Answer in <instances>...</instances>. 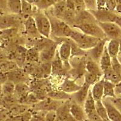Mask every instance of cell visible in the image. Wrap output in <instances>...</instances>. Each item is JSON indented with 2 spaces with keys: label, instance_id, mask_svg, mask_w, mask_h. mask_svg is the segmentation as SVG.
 <instances>
[{
  "label": "cell",
  "instance_id": "cell-31",
  "mask_svg": "<svg viewBox=\"0 0 121 121\" xmlns=\"http://www.w3.org/2000/svg\"><path fill=\"white\" fill-rule=\"evenodd\" d=\"M95 107H96V110L97 113L102 119L103 121L108 120L107 110H106L105 107L102 102V100H96L95 102Z\"/></svg>",
  "mask_w": 121,
  "mask_h": 121
},
{
  "label": "cell",
  "instance_id": "cell-25",
  "mask_svg": "<svg viewBox=\"0 0 121 121\" xmlns=\"http://www.w3.org/2000/svg\"><path fill=\"white\" fill-rule=\"evenodd\" d=\"M30 88L25 82L18 83L15 84V90L14 95L18 96L20 99L24 100L27 95L29 93Z\"/></svg>",
  "mask_w": 121,
  "mask_h": 121
},
{
  "label": "cell",
  "instance_id": "cell-50",
  "mask_svg": "<svg viewBox=\"0 0 121 121\" xmlns=\"http://www.w3.org/2000/svg\"><path fill=\"white\" fill-rule=\"evenodd\" d=\"M117 58H118L119 60V61L121 62V54H119V55L117 56Z\"/></svg>",
  "mask_w": 121,
  "mask_h": 121
},
{
  "label": "cell",
  "instance_id": "cell-7",
  "mask_svg": "<svg viewBox=\"0 0 121 121\" xmlns=\"http://www.w3.org/2000/svg\"><path fill=\"white\" fill-rule=\"evenodd\" d=\"M98 22H115L119 14L116 11H111L107 9L89 10Z\"/></svg>",
  "mask_w": 121,
  "mask_h": 121
},
{
  "label": "cell",
  "instance_id": "cell-5",
  "mask_svg": "<svg viewBox=\"0 0 121 121\" xmlns=\"http://www.w3.org/2000/svg\"><path fill=\"white\" fill-rule=\"evenodd\" d=\"M65 101L56 100L49 98L43 99L33 105V111L48 112L50 110L56 111L57 109L62 105Z\"/></svg>",
  "mask_w": 121,
  "mask_h": 121
},
{
  "label": "cell",
  "instance_id": "cell-20",
  "mask_svg": "<svg viewBox=\"0 0 121 121\" xmlns=\"http://www.w3.org/2000/svg\"><path fill=\"white\" fill-rule=\"evenodd\" d=\"M111 62H112V58H111L108 52L107 45H105L104 50V53L101 58H100L99 62L100 69H101L103 73L107 71V70L112 69V63H111Z\"/></svg>",
  "mask_w": 121,
  "mask_h": 121
},
{
  "label": "cell",
  "instance_id": "cell-44",
  "mask_svg": "<svg viewBox=\"0 0 121 121\" xmlns=\"http://www.w3.org/2000/svg\"><path fill=\"white\" fill-rule=\"evenodd\" d=\"M106 1L107 0H96L97 9H105Z\"/></svg>",
  "mask_w": 121,
  "mask_h": 121
},
{
  "label": "cell",
  "instance_id": "cell-15",
  "mask_svg": "<svg viewBox=\"0 0 121 121\" xmlns=\"http://www.w3.org/2000/svg\"><path fill=\"white\" fill-rule=\"evenodd\" d=\"M25 32L31 37H41L36 26V21L33 16L27 17L24 22Z\"/></svg>",
  "mask_w": 121,
  "mask_h": 121
},
{
  "label": "cell",
  "instance_id": "cell-21",
  "mask_svg": "<svg viewBox=\"0 0 121 121\" xmlns=\"http://www.w3.org/2000/svg\"><path fill=\"white\" fill-rule=\"evenodd\" d=\"M85 69L88 73L103 76V72L100 69L99 64L88 58L85 64Z\"/></svg>",
  "mask_w": 121,
  "mask_h": 121
},
{
  "label": "cell",
  "instance_id": "cell-10",
  "mask_svg": "<svg viewBox=\"0 0 121 121\" xmlns=\"http://www.w3.org/2000/svg\"><path fill=\"white\" fill-rule=\"evenodd\" d=\"M102 102L107 112L108 118L110 121H121V113L108 98H104Z\"/></svg>",
  "mask_w": 121,
  "mask_h": 121
},
{
  "label": "cell",
  "instance_id": "cell-18",
  "mask_svg": "<svg viewBox=\"0 0 121 121\" xmlns=\"http://www.w3.org/2000/svg\"><path fill=\"white\" fill-rule=\"evenodd\" d=\"M105 79L103 77L93 85L91 89V94L95 101L102 100L104 97V85Z\"/></svg>",
  "mask_w": 121,
  "mask_h": 121
},
{
  "label": "cell",
  "instance_id": "cell-36",
  "mask_svg": "<svg viewBox=\"0 0 121 121\" xmlns=\"http://www.w3.org/2000/svg\"><path fill=\"white\" fill-rule=\"evenodd\" d=\"M47 112L33 111L32 116L29 121H44L45 113Z\"/></svg>",
  "mask_w": 121,
  "mask_h": 121
},
{
  "label": "cell",
  "instance_id": "cell-34",
  "mask_svg": "<svg viewBox=\"0 0 121 121\" xmlns=\"http://www.w3.org/2000/svg\"><path fill=\"white\" fill-rule=\"evenodd\" d=\"M33 12L32 4L28 3L26 0H21V14L24 16L30 17Z\"/></svg>",
  "mask_w": 121,
  "mask_h": 121
},
{
  "label": "cell",
  "instance_id": "cell-11",
  "mask_svg": "<svg viewBox=\"0 0 121 121\" xmlns=\"http://www.w3.org/2000/svg\"><path fill=\"white\" fill-rule=\"evenodd\" d=\"M58 50L59 56L64 63V65H68L69 60L72 55V47L69 40L62 42L59 45Z\"/></svg>",
  "mask_w": 121,
  "mask_h": 121
},
{
  "label": "cell",
  "instance_id": "cell-46",
  "mask_svg": "<svg viewBox=\"0 0 121 121\" xmlns=\"http://www.w3.org/2000/svg\"><path fill=\"white\" fill-rule=\"evenodd\" d=\"M114 91H115L116 96L121 95V81L119 82L116 85H115V87H114Z\"/></svg>",
  "mask_w": 121,
  "mask_h": 121
},
{
  "label": "cell",
  "instance_id": "cell-37",
  "mask_svg": "<svg viewBox=\"0 0 121 121\" xmlns=\"http://www.w3.org/2000/svg\"><path fill=\"white\" fill-rule=\"evenodd\" d=\"M112 69L116 73L121 74V63L117 57L112 58Z\"/></svg>",
  "mask_w": 121,
  "mask_h": 121
},
{
  "label": "cell",
  "instance_id": "cell-41",
  "mask_svg": "<svg viewBox=\"0 0 121 121\" xmlns=\"http://www.w3.org/2000/svg\"><path fill=\"white\" fill-rule=\"evenodd\" d=\"M116 7H117V6H116L115 0H107L105 9L111 11H116Z\"/></svg>",
  "mask_w": 121,
  "mask_h": 121
},
{
  "label": "cell",
  "instance_id": "cell-27",
  "mask_svg": "<svg viewBox=\"0 0 121 121\" xmlns=\"http://www.w3.org/2000/svg\"><path fill=\"white\" fill-rule=\"evenodd\" d=\"M26 62L37 63L40 61V53L35 47L29 48L26 52Z\"/></svg>",
  "mask_w": 121,
  "mask_h": 121
},
{
  "label": "cell",
  "instance_id": "cell-24",
  "mask_svg": "<svg viewBox=\"0 0 121 121\" xmlns=\"http://www.w3.org/2000/svg\"><path fill=\"white\" fill-rule=\"evenodd\" d=\"M103 78L106 81L116 85L121 81V74L116 73L113 69H110L104 72Z\"/></svg>",
  "mask_w": 121,
  "mask_h": 121
},
{
  "label": "cell",
  "instance_id": "cell-43",
  "mask_svg": "<svg viewBox=\"0 0 121 121\" xmlns=\"http://www.w3.org/2000/svg\"><path fill=\"white\" fill-rule=\"evenodd\" d=\"M9 80L7 73L0 71V84L3 85Z\"/></svg>",
  "mask_w": 121,
  "mask_h": 121
},
{
  "label": "cell",
  "instance_id": "cell-8",
  "mask_svg": "<svg viewBox=\"0 0 121 121\" xmlns=\"http://www.w3.org/2000/svg\"><path fill=\"white\" fill-rule=\"evenodd\" d=\"M58 48V43L51 40L43 49L39 52L41 62H51Z\"/></svg>",
  "mask_w": 121,
  "mask_h": 121
},
{
  "label": "cell",
  "instance_id": "cell-29",
  "mask_svg": "<svg viewBox=\"0 0 121 121\" xmlns=\"http://www.w3.org/2000/svg\"><path fill=\"white\" fill-rule=\"evenodd\" d=\"M115 85L105 80L104 85V98H116L114 91Z\"/></svg>",
  "mask_w": 121,
  "mask_h": 121
},
{
  "label": "cell",
  "instance_id": "cell-33",
  "mask_svg": "<svg viewBox=\"0 0 121 121\" xmlns=\"http://www.w3.org/2000/svg\"><path fill=\"white\" fill-rule=\"evenodd\" d=\"M103 76L97 75V74H92L87 72L84 75V82L85 84L89 85L90 87L93 86L95 84L99 81Z\"/></svg>",
  "mask_w": 121,
  "mask_h": 121
},
{
  "label": "cell",
  "instance_id": "cell-39",
  "mask_svg": "<svg viewBox=\"0 0 121 121\" xmlns=\"http://www.w3.org/2000/svg\"><path fill=\"white\" fill-rule=\"evenodd\" d=\"M56 112L55 110H50L46 112L44 121H56Z\"/></svg>",
  "mask_w": 121,
  "mask_h": 121
},
{
  "label": "cell",
  "instance_id": "cell-6",
  "mask_svg": "<svg viewBox=\"0 0 121 121\" xmlns=\"http://www.w3.org/2000/svg\"><path fill=\"white\" fill-rule=\"evenodd\" d=\"M108 39H119L121 38V28L114 22H98Z\"/></svg>",
  "mask_w": 121,
  "mask_h": 121
},
{
  "label": "cell",
  "instance_id": "cell-28",
  "mask_svg": "<svg viewBox=\"0 0 121 121\" xmlns=\"http://www.w3.org/2000/svg\"><path fill=\"white\" fill-rule=\"evenodd\" d=\"M17 23V20L13 17L5 16L0 18V29H7L14 27Z\"/></svg>",
  "mask_w": 121,
  "mask_h": 121
},
{
  "label": "cell",
  "instance_id": "cell-45",
  "mask_svg": "<svg viewBox=\"0 0 121 121\" xmlns=\"http://www.w3.org/2000/svg\"><path fill=\"white\" fill-rule=\"evenodd\" d=\"M74 1L75 0H65L67 9L74 10Z\"/></svg>",
  "mask_w": 121,
  "mask_h": 121
},
{
  "label": "cell",
  "instance_id": "cell-2",
  "mask_svg": "<svg viewBox=\"0 0 121 121\" xmlns=\"http://www.w3.org/2000/svg\"><path fill=\"white\" fill-rule=\"evenodd\" d=\"M69 38L73 41L80 48L85 51H87L95 47L101 39L89 36L80 30H74V29Z\"/></svg>",
  "mask_w": 121,
  "mask_h": 121
},
{
  "label": "cell",
  "instance_id": "cell-54",
  "mask_svg": "<svg viewBox=\"0 0 121 121\" xmlns=\"http://www.w3.org/2000/svg\"><path fill=\"white\" fill-rule=\"evenodd\" d=\"M85 121H89V120H88L87 119H86V120H85Z\"/></svg>",
  "mask_w": 121,
  "mask_h": 121
},
{
  "label": "cell",
  "instance_id": "cell-13",
  "mask_svg": "<svg viewBox=\"0 0 121 121\" xmlns=\"http://www.w3.org/2000/svg\"><path fill=\"white\" fill-rule=\"evenodd\" d=\"M8 79L13 82L16 84L22 82H26L29 79V74L25 72L24 70H19L17 69L7 73Z\"/></svg>",
  "mask_w": 121,
  "mask_h": 121
},
{
  "label": "cell",
  "instance_id": "cell-4",
  "mask_svg": "<svg viewBox=\"0 0 121 121\" xmlns=\"http://www.w3.org/2000/svg\"><path fill=\"white\" fill-rule=\"evenodd\" d=\"M73 27L80 30L81 32L85 34L88 35L89 36H93V37L101 39L107 38L103 30L98 24V22L76 25Z\"/></svg>",
  "mask_w": 121,
  "mask_h": 121
},
{
  "label": "cell",
  "instance_id": "cell-23",
  "mask_svg": "<svg viewBox=\"0 0 121 121\" xmlns=\"http://www.w3.org/2000/svg\"><path fill=\"white\" fill-rule=\"evenodd\" d=\"M106 45L111 58L118 56L119 54V41L118 39H110Z\"/></svg>",
  "mask_w": 121,
  "mask_h": 121
},
{
  "label": "cell",
  "instance_id": "cell-40",
  "mask_svg": "<svg viewBox=\"0 0 121 121\" xmlns=\"http://www.w3.org/2000/svg\"><path fill=\"white\" fill-rule=\"evenodd\" d=\"M87 10H91L97 9L96 0H84Z\"/></svg>",
  "mask_w": 121,
  "mask_h": 121
},
{
  "label": "cell",
  "instance_id": "cell-53",
  "mask_svg": "<svg viewBox=\"0 0 121 121\" xmlns=\"http://www.w3.org/2000/svg\"><path fill=\"white\" fill-rule=\"evenodd\" d=\"M39 1H41V0H35V2H34V4H35V3H38V2H39Z\"/></svg>",
  "mask_w": 121,
  "mask_h": 121
},
{
  "label": "cell",
  "instance_id": "cell-35",
  "mask_svg": "<svg viewBox=\"0 0 121 121\" xmlns=\"http://www.w3.org/2000/svg\"><path fill=\"white\" fill-rule=\"evenodd\" d=\"M70 44H71V47H72V55L71 57L76 56H83L86 53V51L83 50L81 48H80L78 46V45L74 43L73 41H72L70 39Z\"/></svg>",
  "mask_w": 121,
  "mask_h": 121
},
{
  "label": "cell",
  "instance_id": "cell-30",
  "mask_svg": "<svg viewBox=\"0 0 121 121\" xmlns=\"http://www.w3.org/2000/svg\"><path fill=\"white\" fill-rule=\"evenodd\" d=\"M15 90V84L9 80L2 85V93L7 97L14 95Z\"/></svg>",
  "mask_w": 121,
  "mask_h": 121
},
{
  "label": "cell",
  "instance_id": "cell-42",
  "mask_svg": "<svg viewBox=\"0 0 121 121\" xmlns=\"http://www.w3.org/2000/svg\"><path fill=\"white\" fill-rule=\"evenodd\" d=\"M112 103L115 105V107L119 110L121 113V101H120L116 97V98H108Z\"/></svg>",
  "mask_w": 121,
  "mask_h": 121
},
{
  "label": "cell",
  "instance_id": "cell-1",
  "mask_svg": "<svg viewBox=\"0 0 121 121\" xmlns=\"http://www.w3.org/2000/svg\"><path fill=\"white\" fill-rule=\"evenodd\" d=\"M46 14L48 16L51 23V35L58 38H69L71 33L73 32V28L69 26L65 21L56 18L51 14Z\"/></svg>",
  "mask_w": 121,
  "mask_h": 121
},
{
  "label": "cell",
  "instance_id": "cell-14",
  "mask_svg": "<svg viewBox=\"0 0 121 121\" xmlns=\"http://www.w3.org/2000/svg\"><path fill=\"white\" fill-rule=\"evenodd\" d=\"M70 113L78 121H85L87 119L84 107L72 100L70 101Z\"/></svg>",
  "mask_w": 121,
  "mask_h": 121
},
{
  "label": "cell",
  "instance_id": "cell-26",
  "mask_svg": "<svg viewBox=\"0 0 121 121\" xmlns=\"http://www.w3.org/2000/svg\"><path fill=\"white\" fill-rule=\"evenodd\" d=\"M7 7L14 15L21 14V0H7Z\"/></svg>",
  "mask_w": 121,
  "mask_h": 121
},
{
  "label": "cell",
  "instance_id": "cell-47",
  "mask_svg": "<svg viewBox=\"0 0 121 121\" xmlns=\"http://www.w3.org/2000/svg\"><path fill=\"white\" fill-rule=\"evenodd\" d=\"M115 22L117 24H118L120 26V27L121 28V15H118L117 18L116 19Z\"/></svg>",
  "mask_w": 121,
  "mask_h": 121
},
{
  "label": "cell",
  "instance_id": "cell-9",
  "mask_svg": "<svg viewBox=\"0 0 121 121\" xmlns=\"http://www.w3.org/2000/svg\"><path fill=\"white\" fill-rule=\"evenodd\" d=\"M109 40L110 39L107 38L102 39L95 47L86 51V53L88 55V58L99 63L100 58L104 53L105 47Z\"/></svg>",
  "mask_w": 121,
  "mask_h": 121
},
{
  "label": "cell",
  "instance_id": "cell-52",
  "mask_svg": "<svg viewBox=\"0 0 121 121\" xmlns=\"http://www.w3.org/2000/svg\"><path fill=\"white\" fill-rule=\"evenodd\" d=\"M116 98H117V99H118L119 100H120V101H121V95H119V96H116Z\"/></svg>",
  "mask_w": 121,
  "mask_h": 121
},
{
  "label": "cell",
  "instance_id": "cell-12",
  "mask_svg": "<svg viewBox=\"0 0 121 121\" xmlns=\"http://www.w3.org/2000/svg\"><path fill=\"white\" fill-rule=\"evenodd\" d=\"M90 89V87L89 85L84 83L81 89L71 95L70 99H72L73 101L83 107L85 100H86L88 95Z\"/></svg>",
  "mask_w": 121,
  "mask_h": 121
},
{
  "label": "cell",
  "instance_id": "cell-51",
  "mask_svg": "<svg viewBox=\"0 0 121 121\" xmlns=\"http://www.w3.org/2000/svg\"><path fill=\"white\" fill-rule=\"evenodd\" d=\"M2 93V84H0V95Z\"/></svg>",
  "mask_w": 121,
  "mask_h": 121
},
{
  "label": "cell",
  "instance_id": "cell-32",
  "mask_svg": "<svg viewBox=\"0 0 121 121\" xmlns=\"http://www.w3.org/2000/svg\"><path fill=\"white\" fill-rule=\"evenodd\" d=\"M48 96L55 100H62V101H66L71 99V95L66 93L62 91L50 92L48 95Z\"/></svg>",
  "mask_w": 121,
  "mask_h": 121
},
{
  "label": "cell",
  "instance_id": "cell-22",
  "mask_svg": "<svg viewBox=\"0 0 121 121\" xmlns=\"http://www.w3.org/2000/svg\"><path fill=\"white\" fill-rule=\"evenodd\" d=\"M95 102H96V101L93 97L91 89H90L87 99L85 100V102H84V105H83L85 114L87 116L89 114L94 113V112H96V107H95Z\"/></svg>",
  "mask_w": 121,
  "mask_h": 121
},
{
  "label": "cell",
  "instance_id": "cell-38",
  "mask_svg": "<svg viewBox=\"0 0 121 121\" xmlns=\"http://www.w3.org/2000/svg\"><path fill=\"white\" fill-rule=\"evenodd\" d=\"M87 10L84 0H75L74 1V10L76 13L81 12Z\"/></svg>",
  "mask_w": 121,
  "mask_h": 121
},
{
  "label": "cell",
  "instance_id": "cell-17",
  "mask_svg": "<svg viewBox=\"0 0 121 121\" xmlns=\"http://www.w3.org/2000/svg\"><path fill=\"white\" fill-rule=\"evenodd\" d=\"M52 7V12L51 13V15L58 19L62 20L64 15L67 10L65 0H59Z\"/></svg>",
  "mask_w": 121,
  "mask_h": 121
},
{
  "label": "cell",
  "instance_id": "cell-49",
  "mask_svg": "<svg viewBox=\"0 0 121 121\" xmlns=\"http://www.w3.org/2000/svg\"><path fill=\"white\" fill-rule=\"evenodd\" d=\"M26 1H27L28 3H30V4H34V2H35V0H26Z\"/></svg>",
  "mask_w": 121,
  "mask_h": 121
},
{
  "label": "cell",
  "instance_id": "cell-19",
  "mask_svg": "<svg viewBox=\"0 0 121 121\" xmlns=\"http://www.w3.org/2000/svg\"><path fill=\"white\" fill-rule=\"evenodd\" d=\"M64 63L60 59L58 48L53 59L51 62V73L55 74H60L64 72Z\"/></svg>",
  "mask_w": 121,
  "mask_h": 121
},
{
  "label": "cell",
  "instance_id": "cell-3",
  "mask_svg": "<svg viewBox=\"0 0 121 121\" xmlns=\"http://www.w3.org/2000/svg\"><path fill=\"white\" fill-rule=\"evenodd\" d=\"M36 21L38 30L41 36L45 38H49L51 36V23L47 14L38 12L33 16Z\"/></svg>",
  "mask_w": 121,
  "mask_h": 121
},
{
  "label": "cell",
  "instance_id": "cell-16",
  "mask_svg": "<svg viewBox=\"0 0 121 121\" xmlns=\"http://www.w3.org/2000/svg\"><path fill=\"white\" fill-rule=\"evenodd\" d=\"M82 86V85H80L77 84L74 80L70 79L69 78H65L63 83L60 85V88L61 91L64 92L69 94V95H72L81 89Z\"/></svg>",
  "mask_w": 121,
  "mask_h": 121
},
{
  "label": "cell",
  "instance_id": "cell-48",
  "mask_svg": "<svg viewBox=\"0 0 121 121\" xmlns=\"http://www.w3.org/2000/svg\"><path fill=\"white\" fill-rule=\"evenodd\" d=\"M119 54H121V38L119 39Z\"/></svg>",
  "mask_w": 121,
  "mask_h": 121
}]
</instances>
